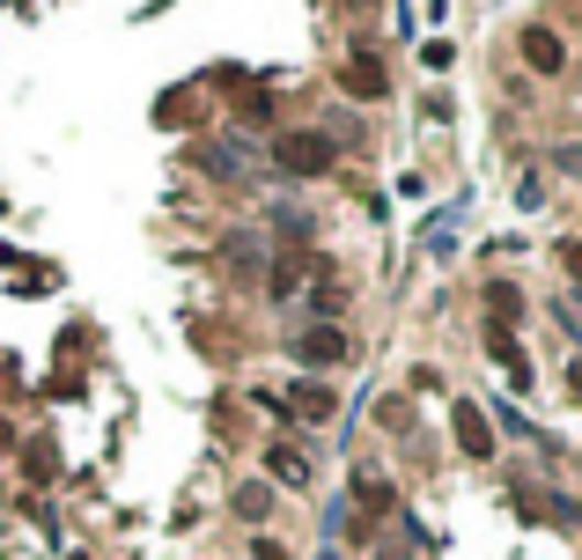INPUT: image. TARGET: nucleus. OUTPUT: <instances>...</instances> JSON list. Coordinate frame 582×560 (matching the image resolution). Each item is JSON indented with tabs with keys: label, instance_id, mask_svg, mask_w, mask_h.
Here are the masks:
<instances>
[{
	"label": "nucleus",
	"instance_id": "f257e3e1",
	"mask_svg": "<svg viewBox=\"0 0 582 560\" xmlns=\"http://www.w3.org/2000/svg\"><path fill=\"white\" fill-rule=\"evenodd\" d=\"M273 155H281L288 177H325L332 163H340V141H332L325 125H288V133L273 141Z\"/></svg>",
	"mask_w": 582,
	"mask_h": 560
},
{
	"label": "nucleus",
	"instance_id": "f03ea898",
	"mask_svg": "<svg viewBox=\"0 0 582 560\" xmlns=\"http://www.w3.org/2000/svg\"><path fill=\"white\" fill-rule=\"evenodd\" d=\"M295 362H310V369L354 362V340H347L340 325H310V332H295Z\"/></svg>",
	"mask_w": 582,
	"mask_h": 560
},
{
	"label": "nucleus",
	"instance_id": "7ed1b4c3",
	"mask_svg": "<svg viewBox=\"0 0 582 560\" xmlns=\"http://www.w3.org/2000/svg\"><path fill=\"white\" fill-rule=\"evenodd\" d=\"M340 89H347V97H362V103H384V97H391V74L376 67L369 52H354V59L340 67Z\"/></svg>",
	"mask_w": 582,
	"mask_h": 560
},
{
	"label": "nucleus",
	"instance_id": "20e7f679",
	"mask_svg": "<svg viewBox=\"0 0 582 560\" xmlns=\"http://www.w3.org/2000/svg\"><path fill=\"white\" fill-rule=\"evenodd\" d=\"M273 414H295V420H332V391H325V384H288V398H273Z\"/></svg>",
	"mask_w": 582,
	"mask_h": 560
},
{
	"label": "nucleus",
	"instance_id": "39448f33",
	"mask_svg": "<svg viewBox=\"0 0 582 560\" xmlns=\"http://www.w3.org/2000/svg\"><path fill=\"white\" fill-rule=\"evenodd\" d=\"M524 59H531L538 74H560V67H568V45H560L546 23H531V30H524Z\"/></svg>",
	"mask_w": 582,
	"mask_h": 560
},
{
	"label": "nucleus",
	"instance_id": "423d86ee",
	"mask_svg": "<svg viewBox=\"0 0 582 560\" xmlns=\"http://www.w3.org/2000/svg\"><path fill=\"white\" fill-rule=\"evenodd\" d=\"M266 472H273V487H310V458H303V450H288V442H273L266 450Z\"/></svg>",
	"mask_w": 582,
	"mask_h": 560
},
{
	"label": "nucleus",
	"instance_id": "0eeeda50",
	"mask_svg": "<svg viewBox=\"0 0 582 560\" xmlns=\"http://www.w3.org/2000/svg\"><path fill=\"white\" fill-rule=\"evenodd\" d=\"M458 450L464 458H494V428H486L480 406H458Z\"/></svg>",
	"mask_w": 582,
	"mask_h": 560
},
{
	"label": "nucleus",
	"instance_id": "6e6552de",
	"mask_svg": "<svg viewBox=\"0 0 582 560\" xmlns=\"http://www.w3.org/2000/svg\"><path fill=\"white\" fill-rule=\"evenodd\" d=\"M486 354H494V362L509 369L516 384L531 391V369H524V347H516V332H509V325H486Z\"/></svg>",
	"mask_w": 582,
	"mask_h": 560
},
{
	"label": "nucleus",
	"instance_id": "1a4fd4ad",
	"mask_svg": "<svg viewBox=\"0 0 582 560\" xmlns=\"http://www.w3.org/2000/svg\"><path fill=\"white\" fill-rule=\"evenodd\" d=\"M266 509H273V480H243L237 487V516L243 524H266Z\"/></svg>",
	"mask_w": 582,
	"mask_h": 560
},
{
	"label": "nucleus",
	"instance_id": "9d476101",
	"mask_svg": "<svg viewBox=\"0 0 582 560\" xmlns=\"http://www.w3.org/2000/svg\"><path fill=\"white\" fill-rule=\"evenodd\" d=\"M486 310H494L486 325H516V317H524V295H516L509 281H494V288H486Z\"/></svg>",
	"mask_w": 582,
	"mask_h": 560
},
{
	"label": "nucleus",
	"instance_id": "9b49d317",
	"mask_svg": "<svg viewBox=\"0 0 582 560\" xmlns=\"http://www.w3.org/2000/svg\"><path fill=\"white\" fill-rule=\"evenodd\" d=\"M354 502H362L369 516H384L391 509V480H384V472H362V480H354Z\"/></svg>",
	"mask_w": 582,
	"mask_h": 560
},
{
	"label": "nucleus",
	"instance_id": "f8f14e48",
	"mask_svg": "<svg viewBox=\"0 0 582 560\" xmlns=\"http://www.w3.org/2000/svg\"><path fill=\"white\" fill-rule=\"evenodd\" d=\"M30 480H37V487H45V480H52V472H59V458H52V442H30Z\"/></svg>",
	"mask_w": 582,
	"mask_h": 560
},
{
	"label": "nucleus",
	"instance_id": "ddd939ff",
	"mask_svg": "<svg viewBox=\"0 0 582 560\" xmlns=\"http://www.w3.org/2000/svg\"><path fill=\"white\" fill-rule=\"evenodd\" d=\"M295 281H303V259H281V266H273V281H266V288L281 295V303H288V295H295Z\"/></svg>",
	"mask_w": 582,
	"mask_h": 560
},
{
	"label": "nucleus",
	"instance_id": "4468645a",
	"mask_svg": "<svg viewBox=\"0 0 582 560\" xmlns=\"http://www.w3.org/2000/svg\"><path fill=\"white\" fill-rule=\"evenodd\" d=\"M310 310H317V317H340V310H347V295H340V288H317V295H310Z\"/></svg>",
	"mask_w": 582,
	"mask_h": 560
},
{
	"label": "nucleus",
	"instance_id": "2eb2a0df",
	"mask_svg": "<svg viewBox=\"0 0 582 560\" xmlns=\"http://www.w3.org/2000/svg\"><path fill=\"white\" fill-rule=\"evenodd\" d=\"M450 59H458V52L442 45V37H436V45H420V67H436V74H442V67H450Z\"/></svg>",
	"mask_w": 582,
	"mask_h": 560
},
{
	"label": "nucleus",
	"instance_id": "dca6fc26",
	"mask_svg": "<svg viewBox=\"0 0 582 560\" xmlns=\"http://www.w3.org/2000/svg\"><path fill=\"white\" fill-rule=\"evenodd\" d=\"M251 553H259V560H288V553H281V546H273V538H259V546H251Z\"/></svg>",
	"mask_w": 582,
	"mask_h": 560
},
{
	"label": "nucleus",
	"instance_id": "f3484780",
	"mask_svg": "<svg viewBox=\"0 0 582 560\" xmlns=\"http://www.w3.org/2000/svg\"><path fill=\"white\" fill-rule=\"evenodd\" d=\"M568 273H575V281H582V244H568Z\"/></svg>",
	"mask_w": 582,
	"mask_h": 560
},
{
	"label": "nucleus",
	"instance_id": "a211bd4d",
	"mask_svg": "<svg viewBox=\"0 0 582 560\" xmlns=\"http://www.w3.org/2000/svg\"><path fill=\"white\" fill-rule=\"evenodd\" d=\"M0 450H15V428H8V420H0Z\"/></svg>",
	"mask_w": 582,
	"mask_h": 560
},
{
	"label": "nucleus",
	"instance_id": "6ab92c4d",
	"mask_svg": "<svg viewBox=\"0 0 582 560\" xmlns=\"http://www.w3.org/2000/svg\"><path fill=\"white\" fill-rule=\"evenodd\" d=\"M575 398H582V362H575Z\"/></svg>",
	"mask_w": 582,
	"mask_h": 560
}]
</instances>
